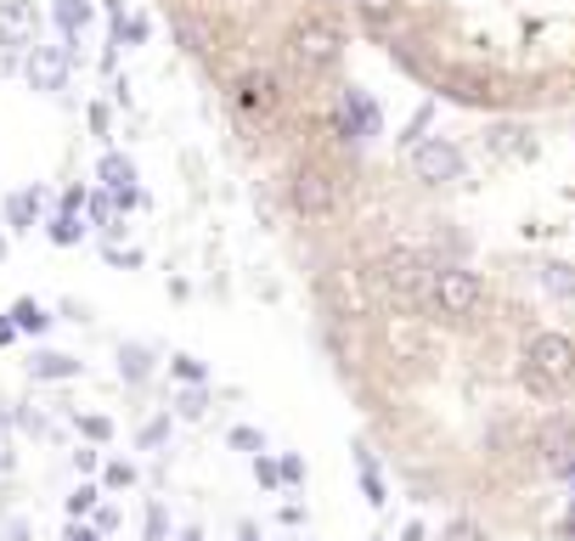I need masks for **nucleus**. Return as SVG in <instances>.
Listing matches in <instances>:
<instances>
[{
  "mask_svg": "<svg viewBox=\"0 0 575 541\" xmlns=\"http://www.w3.org/2000/svg\"><path fill=\"white\" fill-rule=\"evenodd\" d=\"M406 79L479 113L575 102V0H350Z\"/></svg>",
  "mask_w": 575,
  "mask_h": 541,
  "instance_id": "nucleus-1",
  "label": "nucleus"
},
{
  "mask_svg": "<svg viewBox=\"0 0 575 541\" xmlns=\"http://www.w3.org/2000/svg\"><path fill=\"white\" fill-rule=\"evenodd\" d=\"M175 45L198 63L220 96L231 119L243 125L249 141H271L300 159H333L350 164L327 136V119L305 96L294 74V45L316 23H345L339 12H322L316 0H159ZM282 164V170H288Z\"/></svg>",
  "mask_w": 575,
  "mask_h": 541,
  "instance_id": "nucleus-2",
  "label": "nucleus"
},
{
  "mask_svg": "<svg viewBox=\"0 0 575 541\" xmlns=\"http://www.w3.org/2000/svg\"><path fill=\"white\" fill-rule=\"evenodd\" d=\"M524 452H536V463H542L547 474H564L569 457H575V412H569V407H547V412L536 418L531 446H524Z\"/></svg>",
  "mask_w": 575,
  "mask_h": 541,
  "instance_id": "nucleus-3",
  "label": "nucleus"
},
{
  "mask_svg": "<svg viewBox=\"0 0 575 541\" xmlns=\"http://www.w3.org/2000/svg\"><path fill=\"white\" fill-rule=\"evenodd\" d=\"M463 175V153L452 141H423L417 153H412V181L417 186H428V192H441V186H452Z\"/></svg>",
  "mask_w": 575,
  "mask_h": 541,
  "instance_id": "nucleus-4",
  "label": "nucleus"
},
{
  "mask_svg": "<svg viewBox=\"0 0 575 541\" xmlns=\"http://www.w3.org/2000/svg\"><path fill=\"white\" fill-rule=\"evenodd\" d=\"M356 479H361V497H367V508H372V513H378V508H390V485H383L378 457L367 452V440H356Z\"/></svg>",
  "mask_w": 575,
  "mask_h": 541,
  "instance_id": "nucleus-5",
  "label": "nucleus"
},
{
  "mask_svg": "<svg viewBox=\"0 0 575 541\" xmlns=\"http://www.w3.org/2000/svg\"><path fill=\"white\" fill-rule=\"evenodd\" d=\"M85 367L74 361V356H63V350H40L34 361H29V378L34 383H68V378H79Z\"/></svg>",
  "mask_w": 575,
  "mask_h": 541,
  "instance_id": "nucleus-6",
  "label": "nucleus"
},
{
  "mask_svg": "<svg viewBox=\"0 0 575 541\" xmlns=\"http://www.w3.org/2000/svg\"><path fill=\"white\" fill-rule=\"evenodd\" d=\"M29 40H34V12L23 0H7L0 7V45H29Z\"/></svg>",
  "mask_w": 575,
  "mask_h": 541,
  "instance_id": "nucleus-7",
  "label": "nucleus"
},
{
  "mask_svg": "<svg viewBox=\"0 0 575 541\" xmlns=\"http://www.w3.org/2000/svg\"><path fill=\"white\" fill-rule=\"evenodd\" d=\"M63 52H52V45H34V57H29V79L40 85V90H57L63 85Z\"/></svg>",
  "mask_w": 575,
  "mask_h": 541,
  "instance_id": "nucleus-8",
  "label": "nucleus"
},
{
  "mask_svg": "<svg viewBox=\"0 0 575 541\" xmlns=\"http://www.w3.org/2000/svg\"><path fill=\"white\" fill-rule=\"evenodd\" d=\"M102 497H108V490L96 485V479H79V485L68 490V502H63V508H68V519H90V508L102 502Z\"/></svg>",
  "mask_w": 575,
  "mask_h": 541,
  "instance_id": "nucleus-9",
  "label": "nucleus"
},
{
  "mask_svg": "<svg viewBox=\"0 0 575 541\" xmlns=\"http://www.w3.org/2000/svg\"><path fill=\"white\" fill-rule=\"evenodd\" d=\"M148 372H153V356L141 350V344H124L119 350V378L124 383H148Z\"/></svg>",
  "mask_w": 575,
  "mask_h": 541,
  "instance_id": "nucleus-10",
  "label": "nucleus"
},
{
  "mask_svg": "<svg viewBox=\"0 0 575 541\" xmlns=\"http://www.w3.org/2000/svg\"><path fill=\"white\" fill-rule=\"evenodd\" d=\"M135 479H141L135 463H124V457H102V479H96V485H102L108 497H113V490H130Z\"/></svg>",
  "mask_w": 575,
  "mask_h": 541,
  "instance_id": "nucleus-11",
  "label": "nucleus"
},
{
  "mask_svg": "<svg viewBox=\"0 0 575 541\" xmlns=\"http://www.w3.org/2000/svg\"><path fill=\"white\" fill-rule=\"evenodd\" d=\"M204 412H209V389H204V383H186L181 396H175V418H192V423H198Z\"/></svg>",
  "mask_w": 575,
  "mask_h": 541,
  "instance_id": "nucleus-12",
  "label": "nucleus"
},
{
  "mask_svg": "<svg viewBox=\"0 0 575 541\" xmlns=\"http://www.w3.org/2000/svg\"><path fill=\"white\" fill-rule=\"evenodd\" d=\"M12 327H18V333H45V327H52V316H45L34 300H18V305H12Z\"/></svg>",
  "mask_w": 575,
  "mask_h": 541,
  "instance_id": "nucleus-13",
  "label": "nucleus"
},
{
  "mask_svg": "<svg viewBox=\"0 0 575 541\" xmlns=\"http://www.w3.org/2000/svg\"><path fill=\"white\" fill-rule=\"evenodd\" d=\"M74 429L90 440V446H108V440H113V423H108L102 412H79V418H74Z\"/></svg>",
  "mask_w": 575,
  "mask_h": 541,
  "instance_id": "nucleus-14",
  "label": "nucleus"
},
{
  "mask_svg": "<svg viewBox=\"0 0 575 541\" xmlns=\"http://www.w3.org/2000/svg\"><path fill=\"white\" fill-rule=\"evenodd\" d=\"M135 446H141V452H164V446H170V418H148V423H141Z\"/></svg>",
  "mask_w": 575,
  "mask_h": 541,
  "instance_id": "nucleus-15",
  "label": "nucleus"
},
{
  "mask_svg": "<svg viewBox=\"0 0 575 541\" xmlns=\"http://www.w3.org/2000/svg\"><path fill=\"white\" fill-rule=\"evenodd\" d=\"M141 541H170V508L148 502V519H141Z\"/></svg>",
  "mask_w": 575,
  "mask_h": 541,
  "instance_id": "nucleus-16",
  "label": "nucleus"
},
{
  "mask_svg": "<svg viewBox=\"0 0 575 541\" xmlns=\"http://www.w3.org/2000/svg\"><path fill=\"white\" fill-rule=\"evenodd\" d=\"M34 209H40V198H34V192H18V198L7 204V220H12V231H29V226H34Z\"/></svg>",
  "mask_w": 575,
  "mask_h": 541,
  "instance_id": "nucleus-17",
  "label": "nucleus"
},
{
  "mask_svg": "<svg viewBox=\"0 0 575 541\" xmlns=\"http://www.w3.org/2000/svg\"><path fill=\"white\" fill-rule=\"evenodd\" d=\"M226 440H231V452H243V457H260V452H265V434H260V429H249V423H237Z\"/></svg>",
  "mask_w": 575,
  "mask_h": 541,
  "instance_id": "nucleus-18",
  "label": "nucleus"
},
{
  "mask_svg": "<svg viewBox=\"0 0 575 541\" xmlns=\"http://www.w3.org/2000/svg\"><path fill=\"white\" fill-rule=\"evenodd\" d=\"M90 524H96V530H102V535H119V524H124V513H119V502H108V497H102V502H96V508H90Z\"/></svg>",
  "mask_w": 575,
  "mask_h": 541,
  "instance_id": "nucleus-19",
  "label": "nucleus"
},
{
  "mask_svg": "<svg viewBox=\"0 0 575 541\" xmlns=\"http://www.w3.org/2000/svg\"><path fill=\"white\" fill-rule=\"evenodd\" d=\"M249 463H254V485H260V490H282V468H276L271 452H260V457H249Z\"/></svg>",
  "mask_w": 575,
  "mask_h": 541,
  "instance_id": "nucleus-20",
  "label": "nucleus"
},
{
  "mask_svg": "<svg viewBox=\"0 0 575 541\" xmlns=\"http://www.w3.org/2000/svg\"><path fill=\"white\" fill-rule=\"evenodd\" d=\"M276 468H282V485H288V490H300V485H305V474H311L300 452H282V457H276Z\"/></svg>",
  "mask_w": 575,
  "mask_h": 541,
  "instance_id": "nucleus-21",
  "label": "nucleus"
},
{
  "mask_svg": "<svg viewBox=\"0 0 575 541\" xmlns=\"http://www.w3.org/2000/svg\"><path fill=\"white\" fill-rule=\"evenodd\" d=\"M74 474H79V479H96V474H102V446H90V440H85V446L74 452Z\"/></svg>",
  "mask_w": 575,
  "mask_h": 541,
  "instance_id": "nucleus-22",
  "label": "nucleus"
},
{
  "mask_svg": "<svg viewBox=\"0 0 575 541\" xmlns=\"http://www.w3.org/2000/svg\"><path fill=\"white\" fill-rule=\"evenodd\" d=\"M406 485H412V497H417V502H435V497H441V479L428 474V468H412Z\"/></svg>",
  "mask_w": 575,
  "mask_h": 541,
  "instance_id": "nucleus-23",
  "label": "nucleus"
},
{
  "mask_svg": "<svg viewBox=\"0 0 575 541\" xmlns=\"http://www.w3.org/2000/svg\"><path fill=\"white\" fill-rule=\"evenodd\" d=\"M441 541H486V530H479V519H452L441 530Z\"/></svg>",
  "mask_w": 575,
  "mask_h": 541,
  "instance_id": "nucleus-24",
  "label": "nucleus"
},
{
  "mask_svg": "<svg viewBox=\"0 0 575 541\" xmlns=\"http://www.w3.org/2000/svg\"><path fill=\"white\" fill-rule=\"evenodd\" d=\"M63 541H108L102 530H96L90 519H68V530H63Z\"/></svg>",
  "mask_w": 575,
  "mask_h": 541,
  "instance_id": "nucleus-25",
  "label": "nucleus"
},
{
  "mask_svg": "<svg viewBox=\"0 0 575 541\" xmlns=\"http://www.w3.org/2000/svg\"><path fill=\"white\" fill-rule=\"evenodd\" d=\"M175 378H181V383H204L209 372H204V361H192V356H175Z\"/></svg>",
  "mask_w": 575,
  "mask_h": 541,
  "instance_id": "nucleus-26",
  "label": "nucleus"
},
{
  "mask_svg": "<svg viewBox=\"0 0 575 541\" xmlns=\"http://www.w3.org/2000/svg\"><path fill=\"white\" fill-rule=\"evenodd\" d=\"M57 18H63V29H79L85 23V7H79V0H57Z\"/></svg>",
  "mask_w": 575,
  "mask_h": 541,
  "instance_id": "nucleus-27",
  "label": "nucleus"
},
{
  "mask_svg": "<svg viewBox=\"0 0 575 541\" xmlns=\"http://www.w3.org/2000/svg\"><path fill=\"white\" fill-rule=\"evenodd\" d=\"M102 181L124 186V181H130V164H124V159H102Z\"/></svg>",
  "mask_w": 575,
  "mask_h": 541,
  "instance_id": "nucleus-28",
  "label": "nucleus"
},
{
  "mask_svg": "<svg viewBox=\"0 0 575 541\" xmlns=\"http://www.w3.org/2000/svg\"><path fill=\"white\" fill-rule=\"evenodd\" d=\"M52 237H57V242H74V237H79V220H74V215L52 220Z\"/></svg>",
  "mask_w": 575,
  "mask_h": 541,
  "instance_id": "nucleus-29",
  "label": "nucleus"
},
{
  "mask_svg": "<svg viewBox=\"0 0 575 541\" xmlns=\"http://www.w3.org/2000/svg\"><path fill=\"white\" fill-rule=\"evenodd\" d=\"M553 530H558V541H575V502L558 513V524H553Z\"/></svg>",
  "mask_w": 575,
  "mask_h": 541,
  "instance_id": "nucleus-30",
  "label": "nucleus"
},
{
  "mask_svg": "<svg viewBox=\"0 0 575 541\" xmlns=\"http://www.w3.org/2000/svg\"><path fill=\"white\" fill-rule=\"evenodd\" d=\"M282 524H288V530H300V524H305V508H300V502H288V508H282Z\"/></svg>",
  "mask_w": 575,
  "mask_h": 541,
  "instance_id": "nucleus-31",
  "label": "nucleus"
},
{
  "mask_svg": "<svg viewBox=\"0 0 575 541\" xmlns=\"http://www.w3.org/2000/svg\"><path fill=\"white\" fill-rule=\"evenodd\" d=\"M401 541H428V530H423V519H406V524H401Z\"/></svg>",
  "mask_w": 575,
  "mask_h": 541,
  "instance_id": "nucleus-32",
  "label": "nucleus"
},
{
  "mask_svg": "<svg viewBox=\"0 0 575 541\" xmlns=\"http://www.w3.org/2000/svg\"><path fill=\"white\" fill-rule=\"evenodd\" d=\"M7 541H29V524H23V519H12V524H7Z\"/></svg>",
  "mask_w": 575,
  "mask_h": 541,
  "instance_id": "nucleus-33",
  "label": "nucleus"
},
{
  "mask_svg": "<svg viewBox=\"0 0 575 541\" xmlns=\"http://www.w3.org/2000/svg\"><path fill=\"white\" fill-rule=\"evenodd\" d=\"M18 338V327H12V316H0V344H12Z\"/></svg>",
  "mask_w": 575,
  "mask_h": 541,
  "instance_id": "nucleus-34",
  "label": "nucleus"
},
{
  "mask_svg": "<svg viewBox=\"0 0 575 541\" xmlns=\"http://www.w3.org/2000/svg\"><path fill=\"white\" fill-rule=\"evenodd\" d=\"M175 541H204V530H198V524H186V530H175Z\"/></svg>",
  "mask_w": 575,
  "mask_h": 541,
  "instance_id": "nucleus-35",
  "label": "nucleus"
},
{
  "mask_svg": "<svg viewBox=\"0 0 575 541\" xmlns=\"http://www.w3.org/2000/svg\"><path fill=\"white\" fill-rule=\"evenodd\" d=\"M237 541H265V535H260L254 524H237Z\"/></svg>",
  "mask_w": 575,
  "mask_h": 541,
  "instance_id": "nucleus-36",
  "label": "nucleus"
},
{
  "mask_svg": "<svg viewBox=\"0 0 575 541\" xmlns=\"http://www.w3.org/2000/svg\"><path fill=\"white\" fill-rule=\"evenodd\" d=\"M7 463H12V457H7V452H0V468H7Z\"/></svg>",
  "mask_w": 575,
  "mask_h": 541,
  "instance_id": "nucleus-37",
  "label": "nucleus"
},
{
  "mask_svg": "<svg viewBox=\"0 0 575 541\" xmlns=\"http://www.w3.org/2000/svg\"><path fill=\"white\" fill-rule=\"evenodd\" d=\"M0 255H7V242H0Z\"/></svg>",
  "mask_w": 575,
  "mask_h": 541,
  "instance_id": "nucleus-38",
  "label": "nucleus"
},
{
  "mask_svg": "<svg viewBox=\"0 0 575 541\" xmlns=\"http://www.w3.org/2000/svg\"><path fill=\"white\" fill-rule=\"evenodd\" d=\"M372 541H383V535H372Z\"/></svg>",
  "mask_w": 575,
  "mask_h": 541,
  "instance_id": "nucleus-39",
  "label": "nucleus"
}]
</instances>
